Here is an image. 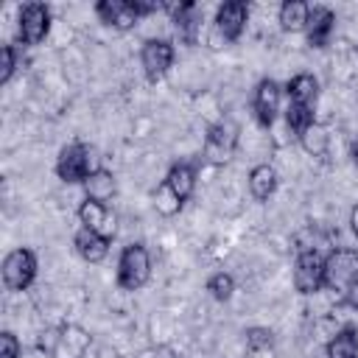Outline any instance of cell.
Here are the masks:
<instances>
[{
  "label": "cell",
  "instance_id": "1",
  "mask_svg": "<svg viewBox=\"0 0 358 358\" xmlns=\"http://www.w3.org/2000/svg\"><path fill=\"white\" fill-rule=\"evenodd\" d=\"M159 8H162V3H157V0H151V3H145V0H101V3H95L98 20L115 31H131L140 17L154 14Z\"/></svg>",
  "mask_w": 358,
  "mask_h": 358
},
{
  "label": "cell",
  "instance_id": "2",
  "mask_svg": "<svg viewBox=\"0 0 358 358\" xmlns=\"http://www.w3.org/2000/svg\"><path fill=\"white\" fill-rule=\"evenodd\" d=\"M101 165H95V148L87 143H70L56 157V176L64 185H84V179Z\"/></svg>",
  "mask_w": 358,
  "mask_h": 358
},
{
  "label": "cell",
  "instance_id": "3",
  "mask_svg": "<svg viewBox=\"0 0 358 358\" xmlns=\"http://www.w3.org/2000/svg\"><path fill=\"white\" fill-rule=\"evenodd\" d=\"M148 280H151V255L145 243L123 246L117 257V285L123 291H140Z\"/></svg>",
  "mask_w": 358,
  "mask_h": 358
},
{
  "label": "cell",
  "instance_id": "4",
  "mask_svg": "<svg viewBox=\"0 0 358 358\" xmlns=\"http://www.w3.org/2000/svg\"><path fill=\"white\" fill-rule=\"evenodd\" d=\"M249 22V6L243 0H227L218 6L215 11V20H213V48H221V45H232L241 39L243 28Z\"/></svg>",
  "mask_w": 358,
  "mask_h": 358
},
{
  "label": "cell",
  "instance_id": "5",
  "mask_svg": "<svg viewBox=\"0 0 358 358\" xmlns=\"http://www.w3.org/2000/svg\"><path fill=\"white\" fill-rule=\"evenodd\" d=\"M48 333H50V338L42 347L50 352V358H87V352L92 347V336L76 322H67Z\"/></svg>",
  "mask_w": 358,
  "mask_h": 358
},
{
  "label": "cell",
  "instance_id": "6",
  "mask_svg": "<svg viewBox=\"0 0 358 358\" xmlns=\"http://www.w3.org/2000/svg\"><path fill=\"white\" fill-rule=\"evenodd\" d=\"M36 268H39V260H36L34 249H28V246L11 249L3 257V285L8 291H25L36 280Z\"/></svg>",
  "mask_w": 358,
  "mask_h": 358
},
{
  "label": "cell",
  "instance_id": "7",
  "mask_svg": "<svg viewBox=\"0 0 358 358\" xmlns=\"http://www.w3.org/2000/svg\"><path fill=\"white\" fill-rule=\"evenodd\" d=\"M358 277V249L338 246L324 257V288L344 294L347 285Z\"/></svg>",
  "mask_w": 358,
  "mask_h": 358
},
{
  "label": "cell",
  "instance_id": "8",
  "mask_svg": "<svg viewBox=\"0 0 358 358\" xmlns=\"http://www.w3.org/2000/svg\"><path fill=\"white\" fill-rule=\"evenodd\" d=\"M50 34V8L45 3H25L17 14V36L22 45H39Z\"/></svg>",
  "mask_w": 358,
  "mask_h": 358
},
{
  "label": "cell",
  "instance_id": "9",
  "mask_svg": "<svg viewBox=\"0 0 358 358\" xmlns=\"http://www.w3.org/2000/svg\"><path fill=\"white\" fill-rule=\"evenodd\" d=\"M294 288L302 296L319 294L324 288V257L316 249H305L296 255L294 263Z\"/></svg>",
  "mask_w": 358,
  "mask_h": 358
},
{
  "label": "cell",
  "instance_id": "10",
  "mask_svg": "<svg viewBox=\"0 0 358 358\" xmlns=\"http://www.w3.org/2000/svg\"><path fill=\"white\" fill-rule=\"evenodd\" d=\"M235 145H238V123L221 120V123L210 126V131L204 137V159L210 165H227L235 154Z\"/></svg>",
  "mask_w": 358,
  "mask_h": 358
},
{
  "label": "cell",
  "instance_id": "11",
  "mask_svg": "<svg viewBox=\"0 0 358 358\" xmlns=\"http://www.w3.org/2000/svg\"><path fill=\"white\" fill-rule=\"evenodd\" d=\"M173 59H176V50H173V42L168 39H145L140 48V64L148 81H159L173 67Z\"/></svg>",
  "mask_w": 358,
  "mask_h": 358
},
{
  "label": "cell",
  "instance_id": "12",
  "mask_svg": "<svg viewBox=\"0 0 358 358\" xmlns=\"http://www.w3.org/2000/svg\"><path fill=\"white\" fill-rule=\"evenodd\" d=\"M280 101H282V87L274 81V78H263L257 87H255V95H252V109H255V117L260 126H271L280 115Z\"/></svg>",
  "mask_w": 358,
  "mask_h": 358
},
{
  "label": "cell",
  "instance_id": "13",
  "mask_svg": "<svg viewBox=\"0 0 358 358\" xmlns=\"http://www.w3.org/2000/svg\"><path fill=\"white\" fill-rule=\"evenodd\" d=\"M78 221H81V227H87V229H92V232L109 238V241H112L115 232H117V218H115V213H112L103 201L84 199V201L78 204Z\"/></svg>",
  "mask_w": 358,
  "mask_h": 358
},
{
  "label": "cell",
  "instance_id": "14",
  "mask_svg": "<svg viewBox=\"0 0 358 358\" xmlns=\"http://www.w3.org/2000/svg\"><path fill=\"white\" fill-rule=\"evenodd\" d=\"M285 95H288V103L316 109V101H319V78L313 73H296L285 84Z\"/></svg>",
  "mask_w": 358,
  "mask_h": 358
},
{
  "label": "cell",
  "instance_id": "15",
  "mask_svg": "<svg viewBox=\"0 0 358 358\" xmlns=\"http://www.w3.org/2000/svg\"><path fill=\"white\" fill-rule=\"evenodd\" d=\"M336 25V14L327 6H310V20H308V45L310 48H324L330 42Z\"/></svg>",
  "mask_w": 358,
  "mask_h": 358
},
{
  "label": "cell",
  "instance_id": "16",
  "mask_svg": "<svg viewBox=\"0 0 358 358\" xmlns=\"http://www.w3.org/2000/svg\"><path fill=\"white\" fill-rule=\"evenodd\" d=\"M109 243H112L109 238H103V235H98V232L87 229V227H81L76 232V238H73V246H76L78 257L87 260V263H101L109 255Z\"/></svg>",
  "mask_w": 358,
  "mask_h": 358
},
{
  "label": "cell",
  "instance_id": "17",
  "mask_svg": "<svg viewBox=\"0 0 358 358\" xmlns=\"http://www.w3.org/2000/svg\"><path fill=\"white\" fill-rule=\"evenodd\" d=\"M168 11H171V20H173L179 36H182L185 42H196V31H199V22H201V11H199V6L190 3V0H185V3H173V6H168Z\"/></svg>",
  "mask_w": 358,
  "mask_h": 358
},
{
  "label": "cell",
  "instance_id": "18",
  "mask_svg": "<svg viewBox=\"0 0 358 358\" xmlns=\"http://www.w3.org/2000/svg\"><path fill=\"white\" fill-rule=\"evenodd\" d=\"M84 193H87V199H92V201H109L115 193H117V182H115V173L112 171H106V168H95L87 179H84Z\"/></svg>",
  "mask_w": 358,
  "mask_h": 358
},
{
  "label": "cell",
  "instance_id": "19",
  "mask_svg": "<svg viewBox=\"0 0 358 358\" xmlns=\"http://www.w3.org/2000/svg\"><path fill=\"white\" fill-rule=\"evenodd\" d=\"M277 171L268 165V162H260L249 171V193L257 199V201H268L277 190Z\"/></svg>",
  "mask_w": 358,
  "mask_h": 358
},
{
  "label": "cell",
  "instance_id": "20",
  "mask_svg": "<svg viewBox=\"0 0 358 358\" xmlns=\"http://www.w3.org/2000/svg\"><path fill=\"white\" fill-rule=\"evenodd\" d=\"M277 20H280V28L282 31H291V34L305 31L308 28V20H310V6L305 0H285L280 6Z\"/></svg>",
  "mask_w": 358,
  "mask_h": 358
},
{
  "label": "cell",
  "instance_id": "21",
  "mask_svg": "<svg viewBox=\"0 0 358 358\" xmlns=\"http://www.w3.org/2000/svg\"><path fill=\"white\" fill-rule=\"evenodd\" d=\"M165 182L171 185V190H173L182 201H187V199L193 196V190H196V168L187 165V162H176V165H171Z\"/></svg>",
  "mask_w": 358,
  "mask_h": 358
},
{
  "label": "cell",
  "instance_id": "22",
  "mask_svg": "<svg viewBox=\"0 0 358 358\" xmlns=\"http://www.w3.org/2000/svg\"><path fill=\"white\" fill-rule=\"evenodd\" d=\"M327 358H358V327H341L327 344H324Z\"/></svg>",
  "mask_w": 358,
  "mask_h": 358
},
{
  "label": "cell",
  "instance_id": "23",
  "mask_svg": "<svg viewBox=\"0 0 358 358\" xmlns=\"http://www.w3.org/2000/svg\"><path fill=\"white\" fill-rule=\"evenodd\" d=\"M296 140H299V145L305 148V154H310V157H324L327 154V145H330V134H327V129L322 126V123H310L302 134H296Z\"/></svg>",
  "mask_w": 358,
  "mask_h": 358
},
{
  "label": "cell",
  "instance_id": "24",
  "mask_svg": "<svg viewBox=\"0 0 358 358\" xmlns=\"http://www.w3.org/2000/svg\"><path fill=\"white\" fill-rule=\"evenodd\" d=\"M154 207H157V213L159 215H165V218H171V215H176L182 207H185V201L171 190V185L162 179L159 185H157V190H154Z\"/></svg>",
  "mask_w": 358,
  "mask_h": 358
},
{
  "label": "cell",
  "instance_id": "25",
  "mask_svg": "<svg viewBox=\"0 0 358 358\" xmlns=\"http://www.w3.org/2000/svg\"><path fill=\"white\" fill-rule=\"evenodd\" d=\"M207 291H210L213 299L227 302V299H232V294H235V277L227 274V271H215V274L207 280Z\"/></svg>",
  "mask_w": 358,
  "mask_h": 358
},
{
  "label": "cell",
  "instance_id": "26",
  "mask_svg": "<svg viewBox=\"0 0 358 358\" xmlns=\"http://www.w3.org/2000/svg\"><path fill=\"white\" fill-rule=\"evenodd\" d=\"M246 350H274V333L268 327H249Z\"/></svg>",
  "mask_w": 358,
  "mask_h": 358
},
{
  "label": "cell",
  "instance_id": "27",
  "mask_svg": "<svg viewBox=\"0 0 358 358\" xmlns=\"http://www.w3.org/2000/svg\"><path fill=\"white\" fill-rule=\"evenodd\" d=\"M14 70H17V50L14 45H3L0 48V84H8Z\"/></svg>",
  "mask_w": 358,
  "mask_h": 358
},
{
  "label": "cell",
  "instance_id": "28",
  "mask_svg": "<svg viewBox=\"0 0 358 358\" xmlns=\"http://www.w3.org/2000/svg\"><path fill=\"white\" fill-rule=\"evenodd\" d=\"M20 355H22L20 338L11 330H3L0 333V358H20Z\"/></svg>",
  "mask_w": 358,
  "mask_h": 358
},
{
  "label": "cell",
  "instance_id": "29",
  "mask_svg": "<svg viewBox=\"0 0 358 358\" xmlns=\"http://www.w3.org/2000/svg\"><path fill=\"white\" fill-rule=\"evenodd\" d=\"M344 302H347L352 310H358V277L347 285V291H344Z\"/></svg>",
  "mask_w": 358,
  "mask_h": 358
},
{
  "label": "cell",
  "instance_id": "30",
  "mask_svg": "<svg viewBox=\"0 0 358 358\" xmlns=\"http://www.w3.org/2000/svg\"><path fill=\"white\" fill-rule=\"evenodd\" d=\"M154 358H182L173 347H168V344H162V347H157V352H154Z\"/></svg>",
  "mask_w": 358,
  "mask_h": 358
},
{
  "label": "cell",
  "instance_id": "31",
  "mask_svg": "<svg viewBox=\"0 0 358 358\" xmlns=\"http://www.w3.org/2000/svg\"><path fill=\"white\" fill-rule=\"evenodd\" d=\"M350 229H352V235L358 238V204L350 210Z\"/></svg>",
  "mask_w": 358,
  "mask_h": 358
},
{
  "label": "cell",
  "instance_id": "32",
  "mask_svg": "<svg viewBox=\"0 0 358 358\" xmlns=\"http://www.w3.org/2000/svg\"><path fill=\"white\" fill-rule=\"evenodd\" d=\"M98 358H120V355H117L115 347H101V350H98Z\"/></svg>",
  "mask_w": 358,
  "mask_h": 358
},
{
  "label": "cell",
  "instance_id": "33",
  "mask_svg": "<svg viewBox=\"0 0 358 358\" xmlns=\"http://www.w3.org/2000/svg\"><path fill=\"white\" fill-rule=\"evenodd\" d=\"M350 157H352V162L358 165V134H355L352 143H350Z\"/></svg>",
  "mask_w": 358,
  "mask_h": 358
}]
</instances>
